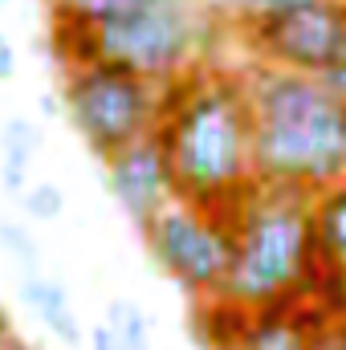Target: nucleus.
<instances>
[{
    "label": "nucleus",
    "mask_w": 346,
    "mask_h": 350,
    "mask_svg": "<svg viewBox=\"0 0 346 350\" xmlns=\"http://www.w3.org/2000/svg\"><path fill=\"white\" fill-rule=\"evenodd\" d=\"M159 139L172 163L175 200L224 216L257 187L253 106L241 70L196 66L168 78Z\"/></svg>",
    "instance_id": "obj_1"
},
{
    "label": "nucleus",
    "mask_w": 346,
    "mask_h": 350,
    "mask_svg": "<svg viewBox=\"0 0 346 350\" xmlns=\"http://www.w3.org/2000/svg\"><path fill=\"white\" fill-rule=\"evenodd\" d=\"M245 74L253 106V167L261 183L322 191L346 179V98L322 78L253 62Z\"/></svg>",
    "instance_id": "obj_2"
},
{
    "label": "nucleus",
    "mask_w": 346,
    "mask_h": 350,
    "mask_svg": "<svg viewBox=\"0 0 346 350\" xmlns=\"http://www.w3.org/2000/svg\"><path fill=\"white\" fill-rule=\"evenodd\" d=\"M224 220L232 224V265L220 293L241 301L245 310H269L281 301H297L310 269V191L261 183L241 196Z\"/></svg>",
    "instance_id": "obj_3"
},
{
    "label": "nucleus",
    "mask_w": 346,
    "mask_h": 350,
    "mask_svg": "<svg viewBox=\"0 0 346 350\" xmlns=\"http://www.w3.org/2000/svg\"><path fill=\"white\" fill-rule=\"evenodd\" d=\"M98 57L118 62L151 82L179 78L204 66L208 21L196 0H127L94 21Z\"/></svg>",
    "instance_id": "obj_4"
},
{
    "label": "nucleus",
    "mask_w": 346,
    "mask_h": 350,
    "mask_svg": "<svg viewBox=\"0 0 346 350\" xmlns=\"http://www.w3.org/2000/svg\"><path fill=\"white\" fill-rule=\"evenodd\" d=\"M62 106L86 147L106 163L114 151L159 131L163 82H151L118 62H94L62 74Z\"/></svg>",
    "instance_id": "obj_5"
},
{
    "label": "nucleus",
    "mask_w": 346,
    "mask_h": 350,
    "mask_svg": "<svg viewBox=\"0 0 346 350\" xmlns=\"http://www.w3.org/2000/svg\"><path fill=\"white\" fill-rule=\"evenodd\" d=\"M139 237L155 269L191 301L224 289L232 265V224L224 216L187 200H172Z\"/></svg>",
    "instance_id": "obj_6"
},
{
    "label": "nucleus",
    "mask_w": 346,
    "mask_h": 350,
    "mask_svg": "<svg viewBox=\"0 0 346 350\" xmlns=\"http://www.w3.org/2000/svg\"><path fill=\"white\" fill-rule=\"evenodd\" d=\"M237 33L261 66L322 78L346 53V0H314L273 21L237 25Z\"/></svg>",
    "instance_id": "obj_7"
},
{
    "label": "nucleus",
    "mask_w": 346,
    "mask_h": 350,
    "mask_svg": "<svg viewBox=\"0 0 346 350\" xmlns=\"http://www.w3.org/2000/svg\"><path fill=\"white\" fill-rule=\"evenodd\" d=\"M106 183L118 200V208L127 212V220L143 232L168 204L175 200V183H172V163L163 151L159 131L135 139L131 147L114 151L106 159Z\"/></svg>",
    "instance_id": "obj_8"
},
{
    "label": "nucleus",
    "mask_w": 346,
    "mask_h": 350,
    "mask_svg": "<svg viewBox=\"0 0 346 350\" xmlns=\"http://www.w3.org/2000/svg\"><path fill=\"white\" fill-rule=\"evenodd\" d=\"M314 318H318V301L310 297L253 310L241 350H314Z\"/></svg>",
    "instance_id": "obj_9"
},
{
    "label": "nucleus",
    "mask_w": 346,
    "mask_h": 350,
    "mask_svg": "<svg viewBox=\"0 0 346 350\" xmlns=\"http://www.w3.org/2000/svg\"><path fill=\"white\" fill-rule=\"evenodd\" d=\"M249 318H253V310H245L228 293H208V297L191 301L187 334H191V342L200 350H241Z\"/></svg>",
    "instance_id": "obj_10"
},
{
    "label": "nucleus",
    "mask_w": 346,
    "mask_h": 350,
    "mask_svg": "<svg viewBox=\"0 0 346 350\" xmlns=\"http://www.w3.org/2000/svg\"><path fill=\"white\" fill-rule=\"evenodd\" d=\"M21 297L37 310V318L49 326V334H53V338H62L70 350L82 347V322H78V314H74L70 293H66V285H62V281L45 277L41 269H29V273H25V281H21Z\"/></svg>",
    "instance_id": "obj_11"
},
{
    "label": "nucleus",
    "mask_w": 346,
    "mask_h": 350,
    "mask_svg": "<svg viewBox=\"0 0 346 350\" xmlns=\"http://www.w3.org/2000/svg\"><path fill=\"white\" fill-rule=\"evenodd\" d=\"M41 147V131L29 118H8L0 131V179L8 196H25L29 187V172H33V155Z\"/></svg>",
    "instance_id": "obj_12"
},
{
    "label": "nucleus",
    "mask_w": 346,
    "mask_h": 350,
    "mask_svg": "<svg viewBox=\"0 0 346 350\" xmlns=\"http://www.w3.org/2000/svg\"><path fill=\"white\" fill-rule=\"evenodd\" d=\"M106 326H110L118 350H151V322H147L139 301L114 297L110 310H106Z\"/></svg>",
    "instance_id": "obj_13"
},
{
    "label": "nucleus",
    "mask_w": 346,
    "mask_h": 350,
    "mask_svg": "<svg viewBox=\"0 0 346 350\" xmlns=\"http://www.w3.org/2000/svg\"><path fill=\"white\" fill-rule=\"evenodd\" d=\"M314 0H232V21L237 25H257V21H273L285 16L293 8H306Z\"/></svg>",
    "instance_id": "obj_14"
},
{
    "label": "nucleus",
    "mask_w": 346,
    "mask_h": 350,
    "mask_svg": "<svg viewBox=\"0 0 346 350\" xmlns=\"http://www.w3.org/2000/svg\"><path fill=\"white\" fill-rule=\"evenodd\" d=\"M21 208H25L33 220H57V216L66 212V196H62V187H53V183H33V187H25Z\"/></svg>",
    "instance_id": "obj_15"
},
{
    "label": "nucleus",
    "mask_w": 346,
    "mask_h": 350,
    "mask_svg": "<svg viewBox=\"0 0 346 350\" xmlns=\"http://www.w3.org/2000/svg\"><path fill=\"white\" fill-rule=\"evenodd\" d=\"M0 249L4 253H12L21 269L29 273V269H37V241L29 237V228L25 224H12V220H4L0 216Z\"/></svg>",
    "instance_id": "obj_16"
},
{
    "label": "nucleus",
    "mask_w": 346,
    "mask_h": 350,
    "mask_svg": "<svg viewBox=\"0 0 346 350\" xmlns=\"http://www.w3.org/2000/svg\"><path fill=\"white\" fill-rule=\"evenodd\" d=\"M49 16H74V21H102L114 8H122L127 0H45Z\"/></svg>",
    "instance_id": "obj_17"
},
{
    "label": "nucleus",
    "mask_w": 346,
    "mask_h": 350,
    "mask_svg": "<svg viewBox=\"0 0 346 350\" xmlns=\"http://www.w3.org/2000/svg\"><path fill=\"white\" fill-rule=\"evenodd\" d=\"M16 74V49H12V41L0 33V82H8Z\"/></svg>",
    "instance_id": "obj_18"
},
{
    "label": "nucleus",
    "mask_w": 346,
    "mask_h": 350,
    "mask_svg": "<svg viewBox=\"0 0 346 350\" xmlns=\"http://www.w3.org/2000/svg\"><path fill=\"white\" fill-rule=\"evenodd\" d=\"M90 350H118L110 326H94V330H90Z\"/></svg>",
    "instance_id": "obj_19"
},
{
    "label": "nucleus",
    "mask_w": 346,
    "mask_h": 350,
    "mask_svg": "<svg viewBox=\"0 0 346 350\" xmlns=\"http://www.w3.org/2000/svg\"><path fill=\"white\" fill-rule=\"evenodd\" d=\"M8 350H33V347H29V342H21V338L12 334V338H8Z\"/></svg>",
    "instance_id": "obj_20"
},
{
    "label": "nucleus",
    "mask_w": 346,
    "mask_h": 350,
    "mask_svg": "<svg viewBox=\"0 0 346 350\" xmlns=\"http://www.w3.org/2000/svg\"><path fill=\"white\" fill-rule=\"evenodd\" d=\"M0 330H8V318H4V310H0Z\"/></svg>",
    "instance_id": "obj_21"
},
{
    "label": "nucleus",
    "mask_w": 346,
    "mask_h": 350,
    "mask_svg": "<svg viewBox=\"0 0 346 350\" xmlns=\"http://www.w3.org/2000/svg\"><path fill=\"white\" fill-rule=\"evenodd\" d=\"M4 4H8V0H0V8H4Z\"/></svg>",
    "instance_id": "obj_22"
}]
</instances>
